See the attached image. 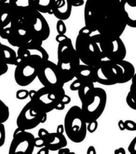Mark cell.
<instances>
[{
	"label": "cell",
	"mask_w": 136,
	"mask_h": 154,
	"mask_svg": "<svg viewBox=\"0 0 136 154\" xmlns=\"http://www.w3.org/2000/svg\"><path fill=\"white\" fill-rule=\"evenodd\" d=\"M98 122L97 120H94L92 122H90L88 123V125L86 126V129L87 131H88L89 133L92 134L94 132H95L96 130L98 129Z\"/></svg>",
	"instance_id": "cell-28"
},
{
	"label": "cell",
	"mask_w": 136,
	"mask_h": 154,
	"mask_svg": "<svg viewBox=\"0 0 136 154\" xmlns=\"http://www.w3.org/2000/svg\"><path fill=\"white\" fill-rule=\"evenodd\" d=\"M57 59V65L64 83L71 81L75 76L80 65V60L73 46L72 40L66 35L59 42Z\"/></svg>",
	"instance_id": "cell-2"
},
{
	"label": "cell",
	"mask_w": 136,
	"mask_h": 154,
	"mask_svg": "<svg viewBox=\"0 0 136 154\" xmlns=\"http://www.w3.org/2000/svg\"><path fill=\"white\" fill-rule=\"evenodd\" d=\"M43 146H45V141L39 137H35V147L41 148Z\"/></svg>",
	"instance_id": "cell-37"
},
{
	"label": "cell",
	"mask_w": 136,
	"mask_h": 154,
	"mask_svg": "<svg viewBox=\"0 0 136 154\" xmlns=\"http://www.w3.org/2000/svg\"><path fill=\"white\" fill-rule=\"evenodd\" d=\"M1 29H1V28H0V30H1Z\"/></svg>",
	"instance_id": "cell-49"
},
{
	"label": "cell",
	"mask_w": 136,
	"mask_h": 154,
	"mask_svg": "<svg viewBox=\"0 0 136 154\" xmlns=\"http://www.w3.org/2000/svg\"><path fill=\"white\" fill-rule=\"evenodd\" d=\"M35 148V137L31 133L23 130L13 135L9 154H32Z\"/></svg>",
	"instance_id": "cell-12"
},
{
	"label": "cell",
	"mask_w": 136,
	"mask_h": 154,
	"mask_svg": "<svg viewBox=\"0 0 136 154\" xmlns=\"http://www.w3.org/2000/svg\"><path fill=\"white\" fill-rule=\"evenodd\" d=\"M92 33L86 26L81 28L76 37L74 48L80 61L85 65L94 66L104 59V57Z\"/></svg>",
	"instance_id": "cell-3"
},
{
	"label": "cell",
	"mask_w": 136,
	"mask_h": 154,
	"mask_svg": "<svg viewBox=\"0 0 136 154\" xmlns=\"http://www.w3.org/2000/svg\"><path fill=\"white\" fill-rule=\"evenodd\" d=\"M128 152L131 154L136 153V137H135L129 143L128 146Z\"/></svg>",
	"instance_id": "cell-33"
},
{
	"label": "cell",
	"mask_w": 136,
	"mask_h": 154,
	"mask_svg": "<svg viewBox=\"0 0 136 154\" xmlns=\"http://www.w3.org/2000/svg\"><path fill=\"white\" fill-rule=\"evenodd\" d=\"M16 57H17V53L12 48L0 42V61L8 65H14Z\"/></svg>",
	"instance_id": "cell-21"
},
{
	"label": "cell",
	"mask_w": 136,
	"mask_h": 154,
	"mask_svg": "<svg viewBox=\"0 0 136 154\" xmlns=\"http://www.w3.org/2000/svg\"><path fill=\"white\" fill-rule=\"evenodd\" d=\"M121 4L125 16L126 24L128 26L136 27V4L128 0H120Z\"/></svg>",
	"instance_id": "cell-17"
},
{
	"label": "cell",
	"mask_w": 136,
	"mask_h": 154,
	"mask_svg": "<svg viewBox=\"0 0 136 154\" xmlns=\"http://www.w3.org/2000/svg\"><path fill=\"white\" fill-rule=\"evenodd\" d=\"M29 97V91L27 90L20 89L16 92V98L18 100H25Z\"/></svg>",
	"instance_id": "cell-30"
},
{
	"label": "cell",
	"mask_w": 136,
	"mask_h": 154,
	"mask_svg": "<svg viewBox=\"0 0 136 154\" xmlns=\"http://www.w3.org/2000/svg\"><path fill=\"white\" fill-rule=\"evenodd\" d=\"M99 45L104 57L108 60L117 62L124 60L127 54L126 47L120 37L110 40L100 34L93 35Z\"/></svg>",
	"instance_id": "cell-9"
},
{
	"label": "cell",
	"mask_w": 136,
	"mask_h": 154,
	"mask_svg": "<svg viewBox=\"0 0 136 154\" xmlns=\"http://www.w3.org/2000/svg\"><path fill=\"white\" fill-rule=\"evenodd\" d=\"M48 153H49V149L45 146L41 147V149L37 152V154H48Z\"/></svg>",
	"instance_id": "cell-40"
},
{
	"label": "cell",
	"mask_w": 136,
	"mask_h": 154,
	"mask_svg": "<svg viewBox=\"0 0 136 154\" xmlns=\"http://www.w3.org/2000/svg\"><path fill=\"white\" fill-rule=\"evenodd\" d=\"M48 134H49V132L46 129H45V128H40L38 131L39 137L43 139L44 141H45V140L47 138Z\"/></svg>",
	"instance_id": "cell-34"
},
{
	"label": "cell",
	"mask_w": 136,
	"mask_h": 154,
	"mask_svg": "<svg viewBox=\"0 0 136 154\" xmlns=\"http://www.w3.org/2000/svg\"><path fill=\"white\" fill-rule=\"evenodd\" d=\"M7 40L11 45L18 48L24 47L33 39L27 27L16 22H11Z\"/></svg>",
	"instance_id": "cell-13"
},
{
	"label": "cell",
	"mask_w": 136,
	"mask_h": 154,
	"mask_svg": "<svg viewBox=\"0 0 136 154\" xmlns=\"http://www.w3.org/2000/svg\"><path fill=\"white\" fill-rule=\"evenodd\" d=\"M37 78L41 85L46 87L61 88L65 84L57 64L49 60L41 64Z\"/></svg>",
	"instance_id": "cell-10"
},
{
	"label": "cell",
	"mask_w": 136,
	"mask_h": 154,
	"mask_svg": "<svg viewBox=\"0 0 136 154\" xmlns=\"http://www.w3.org/2000/svg\"><path fill=\"white\" fill-rule=\"evenodd\" d=\"M86 126L81 108L73 106L66 112L64 120V131L67 137L74 143L82 142L86 137Z\"/></svg>",
	"instance_id": "cell-5"
},
{
	"label": "cell",
	"mask_w": 136,
	"mask_h": 154,
	"mask_svg": "<svg viewBox=\"0 0 136 154\" xmlns=\"http://www.w3.org/2000/svg\"><path fill=\"white\" fill-rule=\"evenodd\" d=\"M67 140L63 134L49 133L45 141V146L52 152H55L67 146Z\"/></svg>",
	"instance_id": "cell-16"
},
{
	"label": "cell",
	"mask_w": 136,
	"mask_h": 154,
	"mask_svg": "<svg viewBox=\"0 0 136 154\" xmlns=\"http://www.w3.org/2000/svg\"><path fill=\"white\" fill-rule=\"evenodd\" d=\"M135 76L133 77L131 81L132 83L130 86V90H129V92H128V94L126 96L125 98V101L126 103L128 105V106L129 108H131L133 110H136V102H135V88L134 87V79H135Z\"/></svg>",
	"instance_id": "cell-23"
},
{
	"label": "cell",
	"mask_w": 136,
	"mask_h": 154,
	"mask_svg": "<svg viewBox=\"0 0 136 154\" xmlns=\"http://www.w3.org/2000/svg\"><path fill=\"white\" fill-rule=\"evenodd\" d=\"M9 118V108L0 99V123L4 124Z\"/></svg>",
	"instance_id": "cell-25"
},
{
	"label": "cell",
	"mask_w": 136,
	"mask_h": 154,
	"mask_svg": "<svg viewBox=\"0 0 136 154\" xmlns=\"http://www.w3.org/2000/svg\"><path fill=\"white\" fill-rule=\"evenodd\" d=\"M114 153L115 154H125V151L124 148H123V147H119V148L116 149L114 151Z\"/></svg>",
	"instance_id": "cell-45"
},
{
	"label": "cell",
	"mask_w": 136,
	"mask_h": 154,
	"mask_svg": "<svg viewBox=\"0 0 136 154\" xmlns=\"http://www.w3.org/2000/svg\"><path fill=\"white\" fill-rule=\"evenodd\" d=\"M47 120V113H45L42 117V119L41 121V124H44L46 122V121Z\"/></svg>",
	"instance_id": "cell-46"
},
{
	"label": "cell",
	"mask_w": 136,
	"mask_h": 154,
	"mask_svg": "<svg viewBox=\"0 0 136 154\" xmlns=\"http://www.w3.org/2000/svg\"><path fill=\"white\" fill-rule=\"evenodd\" d=\"M117 63L119 66L121 67L122 71V75L120 81H119V84H124V83L130 81L135 75L134 66L133 65L132 63L125 60L124 59L117 61Z\"/></svg>",
	"instance_id": "cell-19"
},
{
	"label": "cell",
	"mask_w": 136,
	"mask_h": 154,
	"mask_svg": "<svg viewBox=\"0 0 136 154\" xmlns=\"http://www.w3.org/2000/svg\"><path fill=\"white\" fill-rule=\"evenodd\" d=\"M61 102H63V103L64 104V105H66V104H70V102H71V98L69 96L66 95V94L64 95L63 98L62 99V100H61Z\"/></svg>",
	"instance_id": "cell-39"
},
{
	"label": "cell",
	"mask_w": 136,
	"mask_h": 154,
	"mask_svg": "<svg viewBox=\"0 0 136 154\" xmlns=\"http://www.w3.org/2000/svg\"><path fill=\"white\" fill-rule=\"evenodd\" d=\"M30 6L41 14L51 15V0H29Z\"/></svg>",
	"instance_id": "cell-22"
},
{
	"label": "cell",
	"mask_w": 136,
	"mask_h": 154,
	"mask_svg": "<svg viewBox=\"0 0 136 154\" xmlns=\"http://www.w3.org/2000/svg\"><path fill=\"white\" fill-rule=\"evenodd\" d=\"M33 39L43 43L49 37L51 30L46 19L41 13H39L35 23L30 28Z\"/></svg>",
	"instance_id": "cell-14"
},
{
	"label": "cell",
	"mask_w": 136,
	"mask_h": 154,
	"mask_svg": "<svg viewBox=\"0 0 136 154\" xmlns=\"http://www.w3.org/2000/svg\"><path fill=\"white\" fill-rule=\"evenodd\" d=\"M94 83L93 82H84L82 85L80 86V87L78 90V94L80 98V101H82L85 96L88 94V93L91 91L92 89L94 88Z\"/></svg>",
	"instance_id": "cell-24"
},
{
	"label": "cell",
	"mask_w": 136,
	"mask_h": 154,
	"mask_svg": "<svg viewBox=\"0 0 136 154\" xmlns=\"http://www.w3.org/2000/svg\"><path fill=\"white\" fill-rule=\"evenodd\" d=\"M84 82L80 81L79 79H76L75 81H74L70 85V89L73 91H76L79 90V88L80 87V86L82 85Z\"/></svg>",
	"instance_id": "cell-32"
},
{
	"label": "cell",
	"mask_w": 136,
	"mask_h": 154,
	"mask_svg": "<svg viewBox=\"0 0 136 154\" xmlns=\"http://www.w3.org/2000/svg\"><path fill=\"white\" fill-rule=\"evenodd\" d=\"M95 82L105 86L119 84L122 71L117 62L102 60L94 66Z\"/></svg>",
	"instance_id": "cell-7"
},
{
	"label": "cell",
	"mask_w": 136,
	"mask_h": 154,
	"mask_svg": "<svg viewBox=\"0 0 136 154\" xmlns=\"http://www.w3.org/2000/svg\"><path fill=\"white\" fill-rule=\"evenodd\" d=\"M44 62L39 56H29L23 59L16 65L14 72V79L16 83L20 86H27L31 85L37 77L41 64Z\"/></svg>",
	"instance_id": "cell-6"
},
{
	"label": "cell",
	"mask_w": 136,
	"mask_h": 154,
	"mask_svg": "<svg viewBox=\"0 0 136 154\" xmlns=\"http://www.w3.org/2000/svg\"><path fill=\"white\" fill-rule=\"evenodd\" d=\"M64 132V125L60 124L57 126V133L59 134H63Z\"/></svg>",
	"instance_id": "cell-42"
},
{
	"label": "cell",
	"mask_w": 136,
	"mask_h": 154,
	"mask_svg": "<svg viewBox=\"0 0 136 154\" xmlns=\"http://www.w3.org/2000/svg\"><path fill=\"white\" fill-rule=\"evenodd\" d=\"M9 34V27L2 28L0 30V37L4 39H7Z\"/></svg>",
	"instance_id": "cell-35"
},
{
	"label": "cell",
	"mask_w": 136,
	"mask_h": 154,
	"mask_svg": "<svg viewBox=\"0 0 136 154\" xmlns=\"http://www.w3.org/2000/svg\"><path fill=\"white\" fill-rule=\"evenodd\" d=\"M57 31L59 35H64L66 33V27L64 21L59 19L57 23Z\"/></svg>",
	"instance_id": "cell-27"
},
{
	"label": "cell",
	"mask_w": 136,
	"mask_h": 154,
	"mask_svg": "<svg viewBox=\"0 0 136 154\" xmlns=\"http://www.w3.org/2000/svg\"><path fill=\"white\" fill-rule=\"evenodd\" d=\"M5 128L4 124L0 123V147L4 145L5 142Z\"/></svg>",
	"instance_id": "cell-29"
},
{
	"label": "cell",
	"mask_w": 136,
	"mask_h": 154,
	"mask_svg": "<svg viewBox=\"0 0 136 154\" xmlns=\"http://www.w3.org/2000/svg\"><path fill=\"white\" fill-rule=\"evenodd\" d=\"M72 2L73 7H80L85 4L84 0H70Z\"/></svg>",
	"instance_id": "cell-38"
},
{
	"label": "cell",
	"mask_w": 136,
	"mask_h": 154,
	"mask_svg": "<svg viewBox=\"0 0 136 154\" xmlns=\"http://www.w3.org/2000/svg\"><path fill=\"white\" fill-rule=\"evenodd\" d=\"M8 70V65L0 61V76L5 75Z\"/></svg>",
	"instance_id": "cell-36"
},
{
	"label": "cell",
	"mask_w": 136,
	"mask_h": 154,
	"mask_svg": "<svg viewBox=\"0 0 136 154\" xmlns=\"http://www.w3.org/2000/svg\"><path fill=\"white\" fill-rule=\"evenodd\" d=\"M125 129L128 131H135L136 130V123L134 121L127 120L124 122Z\"/></svg>",
	"instance_id": "cell-31"
},
{
	"label": "cell",
	"mask_w": 136,
	"mask_h": 154,
	"mask_svg": "<svg viewBox=\"0 0 136 154\" xmlns=\"http://www.w3.org/2000/svg\"><path fill=\"white\" fill-rule=\"evenodd\" d=\"M64 94V88H53L43 86L36 91L31 100L45 113H48L55 109Z\"/></svg>",
	"instance_id": "cell-8"
},
{
	"label": "cell",
	"mask_w": 136,
	"mask_h": 154,
	"mask_svg": "<svg viewBox=\"0 0 136 154\" xmlns=\"http://www.w3.org/2000/svg\"><path fill=\"white\" fill-rule=\"evenodd\" d=\"M8 0H0V5H2L3 4H4V3L8 2Z\"/></svg>",
	"instance_id": "cell-47"
},
{
	"label": "cell",
	"mask_w": 136,
	"mask_h": 154,
	"mask_svg": "<svg viewBox=\"0 0 136 154\" xmlns=\"http://www.w3.org/2000/svg\"><path fill=\"white\" fill-rule=\"evenodd\" d=\"M83 116L88 124L101 116L106 106L107 94L104 89L94 87L81 101Z\"/></svg>",
	"instance_id": "cell-4"
},
{
	"label": "cell",
	"mask_w": 136,
	"mask_h": 154,
	"mask_svg": "<svg viewBox=\"0 0 136 154\" xmlns=\"http://www.w3.org/2000/svg\"><path fill=\"white\" fill-rule=\"evenodd\" d=\"M96 152L95 147L92 146H90L88 148V150H87V154H96Z\"/></svg>",
	"instance_id": "cell-43"
},
{
	"label": "cell",
	"mask_w": 136,
	"mask_h": 154,
	"mask_svg": "<svg viewBox=\"0 0 136 154\" xmlns=\"http://www.w3.org/2000/svg\"><path fill=\"white\" fill-rule=\"evenodd\" d=\"M59 151V154H69V153H72L70 152V151L69 148H66L65 147H63V148H61L60 149L58 150Z\"/></svg>",
	"instance_id": "cell-41"
},
{
	"label": "cell",
	"mask_w": 136,
	"mask_h": 154,
	"mask_svg": "<svg viewBox=\"0 0 136 154\" xmlns=\"http://www.w3.org/2000/svg\"><path fill=\"white\" fill-rule=\"evenodd\" d=\"M128 1L130 2L131 3H134V4H136V0H128Z\"/></svg>",
	"instance_id": "cell-48"
},
{
	"label": "cell",
	"mask_w": 136,
	"mask_h": 154,
	"mask_svg": "<svg viewBox=\"0 0 136 154\" xmlns=\"http://www.w3.org/2000/svg\"><path fill=\"white\" fill-rule=\"evenodd\" d=\"M8 1L9 4H10L14 10L16 9L30 5L29 0H8Z\"/></svg>",
	"instance_id": "cell-26"
},
{
	"label": "cell",
	"mask_w": 136,
	"mask_h": 154,
	"mask_svg": "<svg viewBox=\"0 0 136 154\" xmlns=\"http://www.w3.org/2000/svg\"><path fill=\"white\" fill-rule=\"evenodd\" d=\"M14 17V9L9 2L0 5V28L8 26Z\"/></svg>",
	"instance_id": "cell-20"
},
{
	"label": "cell",
	"mask_w": 136,
	"mask_h": 154,
	"mask_svg": "<svg viewBox=\"0 0 136 154\" xmlns=\"http://www.w3.org/2000/svg\"><path fill=\"white\" fill-rule=\"evenodd\" d=\"M51 13L57 19L65 21L72 14L73 5L70 0H51Z\"/></svg>",
	"instance_id": "cell-15"
},
{
	"label": "cell",
	"mask_w": 136,
	"mask_h": 154,
	"mask_svg": "<svg viewBox=\"0 0 136 154\" xmlns=\"http://www.w3.org/2000/svg\"><path fill=\"white\" fill-rule=\"evenodd\" d=\"M74 77L82 82L95 83L94 66L85 64L80 65Z\"/></svg>",
	"instance_id": "cell-18"
},
{
	"label": "cell",
	"mask_w": 136,
	"mask_h": 154,
	"mask_svg": "<svg viewBox=\"0 0 136 154\" xmlns=\"http://www.w3.org/2000/svg\"><path fill=\"white\" fill-rule=\"evenodd\" d=\"M85 26L92 33L114 40L127 26L120 0H86L84 11Z\"/></svg>",
	"instance_id": "cell-1"
},
{
	"label": "cell",
	"mask_w": 136,
	"mask_h": 154,
	"mask_svg": "<svg viewBox=\"0 0 136 154\" xmlns=\"http://www.w3.org/2000/svg\"><path fill=\"white\" fill-rule=\"evenodd\" d=\"M118 128L121 131H124L125 130V124H124V121H123L122 120H120L118 122Z\"/></svg>",
	"instance_id": "cell-44"
},
{
	"label": "cell",
	"mask_w": 136,
	"mask_h": 154,
	"mask_svg": "<svg viewBox=\"0 0 136 154\" xmlns=\"http://www.w3.org/2000/svg\"><path fill=\"white\" fill-rule=\"evenodd\" d=\"M45 112L42 111L33 102L30 100L23 108L18 115L16 124L17 127L25 130L34 129L41 124Z\"/></svg>",
	"instance_id": "cell-11"
}]
</instances>
